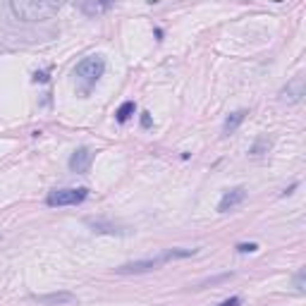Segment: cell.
<instances>
[{
    "mask_svg": "<svg viewBox=\"0 0 306 306\" xmlns=\"http://www.w3.org/2000/svg\"><path fill=\"white\" fill-rule=\"evenodd\" d=\"M60 7H62V2H48V0H12L10 2V12L24 22L51 19L53 15L60 12Z\"/></svg>",
    "mask_w": 306,
    "mask_h": 306,
    "instance_id": "1",
    "label": "cell"
},
{
    "mask_svg": "<svg viewBox=\"0 0 306 306\" xmlns=\"http://www.w3.org/2000/svg\"><path fill=\"white\" fill-rule=\"evenodd\" d=\"M196 249H170L163 256H156V258H141V261H129L120 268H115L120 275H137V273H148V270H156L158 266H163L165 261L172 258H187V256H194Z\"/></svg>",
    "mask_w": 306,
    "mask_h": 306,
    "instance_id": "2",
    "label": "cell"
},
{
    "mask_svg": "<svg viewBox=\"0 0 306 306\" xmlns=\"http://www.w3.org/2000/svg\"><path fill=\"white\" fill-rule=\"evenodd\" d=\"M103 72H106V60L101 55L84 57L82 62H77V67H74V77L82 82L84 89H91L93 84L103 77Z\"/></svg>",
    "mask_w": 306,
    "mask_h": 306,
    "instance_id": "3",
    "label": "cell"
},
{
    "mask_svg": "<svg viewBox=\"0 0 306 306\" xmlns=\"http://www.w3.org/2000/svg\"><path fill=\"white\" fill-rule=\"evenodd\" d=\"M89 196V189L86 187H70V189H57V192H51V194L46 196V203L48 206H77V203H82L84 198Z\"/></svg>",
    "mask_w": 306,
    "mask_h": 306,
    "instance_id": "4",
    "label": "cell"
},
{
    "mask_svg": "<svg viewBox=\"0 0 306 306\" xmlns=\"http://www.w3.org/2000/svg\"><path fill=\"white\" fill-rule=\"evenodd\" d=\"M91 161H93L91 148L82 146V148H77V151L72 153V158H70V170H72V172H77V175H84V172H89Z\"/></svg>",
    "mask_w": 306,
    "mask_h": 306,
    "instance_id": "5",
    "label": "cell"
},
{
    "mask_svg": "<svg viewBox=\"0 0 306 306\" xmlns=\"http://www.w3.org/2000/svg\"><path fill=\"white\" fill-rule=\"evenodd\" d=\"M244 198H247V189L244 187H234V189L225 192L220 203H218V213H227V211L237 208L239 203H244Z\"/></svg>",
    "mask_w": 306,
    "mask_h": 306,
    "instance_id": "6",
    "label": "cell"
},
{
    "mask_svg": "<svg viewBox=\"0 0 306 306\" xmlns=\"http://www.w3.org/2000/svg\"><path fill=\"white\" fill-rule=\"evenodd\" d=\"M34 299L43 306H65L77 304V297L72 292H53V294H34Z\"/></svg>",
    "mask_w": 306,
    "mask_h": 306,
    "instance_id": "7",
    "label": "cell"
},
{
    "mask_svg": "<svg viewBox=\"0 0 306 306\" xmlns=\"http://www.w3.org/2000/svg\"><path fill=\"white\" fill-rule=\"evenodd\" d=\"M304 96V77H294L292 82L282 89V98L289 103H299Z\"/></svg>",
    "mask_w": 306,
    "mask_h": 306,
    "instance_id": "8",
    "label": "cell"
},
{
    "mask_svg": "<svg viewBox=\"0 0 306 306\" xmlns=\"http://www.w3.org/2000/svg\"><path fill=\"white\" fill-rule=\"evenodd\" d=\"M77 7L82 10L84 15H89V17H98V15H103V12L112 10V2H96V0H84V2H79Z\"/></svg>",
    "mask_w": 306,
    "mask_h": 306,
    "instance_id": "9",
    "label": "cell"
},
{
    "mask_svg": "<svg viewBox=\"0 0 306 306\" xmlns=\"http://www.w3.org/2000/svg\"><path fill=\"white\" fill-rule=\"evenodd\" d=\"M86 225H89V227H93V232H106V234H125V230H120L117 225L103 223V220H91V218H86Z\"/></svg>",
    "mask_w": 306,
    "mask_h": 306,
    "instance_id": "10",
    "label": "cell"
},
{
    "mask_svg": "<svg viewBox=\"0 0 306 306\" xmlns=\"http://www.w3.org/2000/svg\"><path fill=\"white\" fill-rule=\"evenodd\" d=\"M244 117H247V110H237V112H232V115H227V120H225V125H223V132L225 134H232L244 122Z\"/></svg>",
    "mask_w": 306,
    "mask_h": 306,
    "instance_id": "11",
    "label": "cell"
},
{
    "mask_svg": "<svg viewBox=\"0 0 306 306\" xmlns=\"http://www.w3.org/2000/svg\"><path fill=\"white\" fill-rule=\"evenodd\" d=\"M134 110H137V103H134V101H125V103L117 108V112H115L117 122H120V125H125V122L134 115Z\"/></svg>",
    "mask_w": 306,
    "mask_h": 306,
    "instance_id": "12",
    "label": "cell"
},
{
    "mask_svg": "<svg viewBox=\"0 0 306 306\" xmlns=\"http://www.w3.org/2000/svg\"><path fill=\"white\" fill-rule=\"evenodd\" d=\"M304 285H306V273H304V270H299V273L294 275V287H297L299 292H304V289H306Z\"/></svg>",
    "mask_w": 306,
    "mask_h": 306,
    "instance_id": "13",
    "label": "cell"
},
{
    "mask_svg": "<svg viewBox=\"0 0 306 306\" xmlns=\"http://www.w3.org/2000/svg\"><path fill=\"white\" fill-rule=\"evenodd\" d=\"M256 249H258V244H253V242H249V244H237V251H239V253H253Z\"/></svg>",
    "mask_w": 306,
    "mask_h": 306,
    "instance_id": "14",
    "label": "cell"
},
{
    "mask_svg": "<svg viewBox=\"0 0 306 306\" xmlns=\"http://www.w3.org/2000/svg\"><path fill=\"white\" fill-rule=\"evenodd\" d=\"M141 127H144V129H151V127H153V117H151V112H141Z\"/></svg>",
    "mask_w": 306,
    "mask_h": 306,
    "instance_id": "15",
    "label": "cell"
},
{
    "mask_svg": "<svg viewBox=\"0 0 306 306\" xmlns=\"http://www.w3.org/2000/svg\"><path fill=\"white\" fill-rule=\"evenodd\" d=\"M239 304H242V299H239V297H230V299L220 302L218 306H239Z\"/></svg>",
    "mask_w": 306,
    "mask_h": 306,
    "instance_id": "16",
    "label": "cell"
},
{
    "mask_svg": "<svg viewBox=\"0 0 306 306\" xmlns=\"http://www.w3.org/2000/svg\"><path fill=\"white\" fill-rule=\"evenodd\" d=\"M48 79H51V77H48V70H46V72H36V74H34V82H41V84H46V82H48Z\"/></svg>",
    "mask_w": 306,
    "mask_h": 306,
    "instance_id": "17",
    "label": "cell"
},
{
    "mask_svg": "<svg viewBox=\"0 0 306 306\" xmlns=\"http://www.w3.org/2000/svg\"><path fill=\"white\" fill-rule=\"evenodd\" d=\"M266 146H268V141H258V144L251 148V153H253V156H261V151H263Z\"/></svg>",
    "mask_w": 306,
    "mask_h": 306,
    "instance_id": "18",
    "label": "cell"
},
{
    "mask_svg": "<svg viewBox=\"0 0 306 306\" xmlns=\"http://www.w3.org/2000/svg\"><path fill=\"white\" fill-rule=\"evenodd\" d=\"M297 187H299V184H297V182H294V184H292V187H289V189H285V192H282V196H289V194H292V192H294V189H297Z\"/></svg>",
    "mask_w": 306,
    "mask_h": 306,
    "instance_id": "19",
    "label": "cell"
}]
</instances>
